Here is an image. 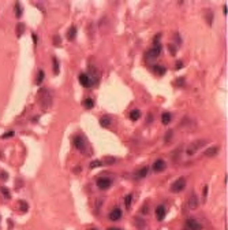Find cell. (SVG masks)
I'll return each instance as SVG.
<instances>
[{"instance_id":"cell-1","label":"cell","mask_w":228,"mask_h":230,"mask_svg":"<svg viewBox=\"0 0 228 230\" xmlns=\"http://www.w3.org/2000/svg\"><path fill=\"white\" fill-rule=\"evenodd\" d=\"M160 40H161V34L159 33V34H156L154 39H153V47L146 52V59L153 60V59H156V58H159V55L161 54V49H163Z\"/></svg>"},{"instance_id":"cell-2","label":"cell","mask_w":228,"mask_h":230,"mask_svg":"<svg viewBox=\"0 0 228 230\" xmlns=\"http://www.w3.org/2000/svg\"><path fill=\"white\" fill-rule=\"evenodd\" d=\"M39 103L42 110H47L52 104V92L48 88H41L39 90Z\"/></svg>"},{"instance_id":"cell-3","label":"cell","mask_w":228,"mask_h":230,"mask_svg":"<svg viewBox=\"0 0 228 230\" xmlns=\"http://www.w3.org/2000/svg\"><path fill=\"white\" fill-rule=\"evenodd\" d=\"M96 185H97L98 189L105 191V189L111 188V185H112V179H111L109 177H100V178H97V181H96Z\"/></svg>"},{"instance_id":"cell-4","label":"cell","mask_w":228,"mask_h":230,"mask_svg":"<svg viewBox=\"0 0 228 230\" xmlns=\"http://www.w3.org/2000/svg\"><path fill=\"white\" fill-rule=\"evenodd\" d=\"M184 188H186V178L180 177V178H178L175 182H172L171 192H174V193H179V192H182Z\"/></svg>"},{"instance_id":"cell-5","label":"cell","mask_w":228,"mask_h":230,"mask_svg":"<svg viewBox=\"0 0 228 230\" xmlns=\"http://www.w3.org/2000/svg\"><path fill=\"white\" fill-rule=\"evenodd\" d=\"M183 230H202V225L197 219L189 218L183 225Z\"/></svg>"},{"instance_id":"cell-6","label":"cell","mask_w":228,"mask_h":230,"mask_svg":"<svg viewBox=\"0 0 228 230\" xmlns=\"http://www.w3.org/2000/svg\"><path fill=\"white\" fill-rule=\"evenodd\" d=\"M152 169H153L154 173H161V171H164L167 169V163L163 160V159H157V160L153 163Z\"/></svg>"},{"instance_id":"cell-7","label":"cell","mask_w":228,"mask_h":230,"mask_svg":"<svg viewBox=\"0 0 228 230\" xmlns=\"http://www.w3.org/2000/svg\"><path fill=\"white\" fill-rule=\"evenodd\" d=\"M205 144V141L204 140H198V141H196L194 144H191V145L187 148V155H194V153L197 152V151L201 148L202 145Z\"/></svg>"},{"instance_id":"cell-8","label":"cell","mask_w":228,"mask_h":230,"mask_svg":"<svg viewBox=\"0 0 228 230\" xmlns=\"http://www.w3.org/2000/svg\"><path fill=\"white\" fill-rule=\"evenodd\" d=\"M72 144H74V147L77 148L78 151H85V140H83L81 136H75L74 138H72Z\"/></svg>"},{"instance_id":"cell-9","label":"cell","mask_w":228,"mask_h":230,"mask_svg":"<svg viewBox=\"0 0 228 230\" xmlns=\"http://www.w3.org/2000/svg\"><path fill=\"white\" fill-rule=\"evenodd\" d=\"M79 84L85 88H90L93 84V80L88 74H79Z\"/></svg>"},{"instance_id":"cell-10","label":"cell","mask_w":228,"mask_h":230,"mask_svg":"<svg viewBox=\"0 0 228 230\" xmlns=\"http://www.w3.org/2000/svg\"><path fill=\"white\" fill-rule=\"evenodd\" d=\"M165 215H167L165 206H163V204L157 206L156 207V218H157V221H163V219L165 218Z\"/></svg>"},{"instance_id":"cell-11","label":"cell","mask_w":228,"mask_h":230,"mask_svg":"<svg viewBox=\"0 0 228 230\" xmlns=\"http://www.w3.org/2000/svg\"><path fill=\"white\" fill-rule=\"evenodd\" d=\"M122 215H123V212H122L120 208H113L109 214V221H112V222L119 221L122 218Z\"/></svg>"},{"instance_id":"cell-12","label":"cell","mask_w":228,"mask_h":230,"mask_svg":"<svg viewBox=\"0 0 228 230\" xmlns=\"http://www.w3.org/2000/svg\"><path fill=\"white\" fill-rule=\"evenodd\" d=\"M187 206H189L190 210H196L197 207H198V199H197V196L194 193L189 197V203H187Z\"/></svg>"},{"instance_id":"cell-13","label":"cell","mask_w":228,"mask_h":230,"mask_svg":"<svg viewBox=\"0 0 228 230\" xmlns=\"http://www.w3.org/2000/svg\"><path fill=\"white\" fill-rule=\"evenodd\" d=\"M152 70H153V73H154V74H157V75H164V74H165V71H167L164 66H159V65L153 66V67H152Z\"/></svg>"},{"instance_id":"cell-14","label":"cell","mask_w":228,"mask_h":230,"mask_svg":"<svg viewBox=\"0 0 228 230\" xmlns=\"http://www.w3.org/2000/svg\"><path fill=\"white\" fill-rule=\"evenodd\" d=\"M75 37H77V26H71L67 32V39L72 41V40H75Z\"/></svg>"},{"instance_id":"cell-15","label":"cell","mask_w":228,"mask_h":230,"mask_svg":"<svg viewBox=\"0 0 228 230\" xmlns=\"http://www.w3.org/2000/svg\"><path fill=\"white\" fill-rule=\"evenodd\" d=\"M82 104H83V107H86L88 110H90V108L94 107V100H93V99H90V97H88V99H85V100L82 102Z\"/></svg>"},{"instance_id":"cell-16","label":"cell","mask_w":228,"mask_h":230,"mask_svg":"<svg viewBox=\"0 0 228 230\" xmlns=\"http://www.w3.org/2000/svg\"><path fill=\"white\" fill-rule=\"evenodd\" d=\"M128 117H130L131 121H138L139 118H141V111H139V110H133L130 112V115H128Z\"/></svg>"},{"instance_id":"cell-17","label":"cell","mask_w":228,"mask_h":230,"mask_svg":"<svg viewBox=\"0 0 228 230\" xmlns=\"http://www.w3.org/2000/svg\"><path fill=\"white\" fill-rule=\"evenodd\" d=\"M217 152H219V148H217V147H210L209 150H206L204 152V155H206V156H214Z\"/></svg>"},{"instance_id":"cell-18","label":"cell","mask_w":228,"mask_h":230,"mask_svg":"<svg viewBox=\"0 0 228 230\" xmlns=\"http://www.w3.org/2000/svg\"><path fill=\"white\" fill-rule=\"evenodd\" d=\"M52 63H54V74L57 75L60 71V66H59V62H57V58L54 56L52 58Z\"/></svg>"},{"instance_id":"cell-19","label":"cell","mask_w":228,"mask_h":230,"mask_svg":"<svg viewBox=\"0 0 228 230\" xmlns=\"http://www.w3.org/2000/svg\"><path fill=\"white\" fill-rule=\"evenodd\" d=\"M148 171H149L148 167H142L141 170L137 171V178H145L148 175Z\"/></svg>"},{"instance_id":"cell-20","label":"cell","mask_w":228,"mask_h":230,"mask_svg":"<svg viewBox=\"0 0 228 230\" xmlns=\"http://www.w3.org/2000/svg\"><path fill=\"white\" fill-rule=\"evenodd\" d=\"M100 125L103 126V128H108V126L111 125V118L109 117H103L100 119Z\"/></svg>"},{"instance_id":"cell-21","label":"cell","mask_w":228,"mask_h":230,"mask_svg":"<svg viewBox=\"0 0 228 230\" xmlns=\"http://www.w3.org/2000/svg\"><path fill=\"white\" fill-rule=\"evenodd\" d=\"M161 122H163L164 125H168V123L171 122V114H169V112H164L163 115H161Z\"/></svg>"},{"instance_id":"cell-22","label":"cell","mask_w":228,"mask_h":230,"mask_svg":"<svg viewBox=\"0 0 228 230\" xmlns=\"http://www.w3.org/2000/svg\"><path fill=\"white\" fill-rule=\"evenodd\" d=\"M0 192H2V194L4 196V199H7V200L11 199V193H10V191L6 188V186H2V188H0Z\"/></svg>"},{"instance_id":"cell-23","label":"cell","mask_w":228,"mask_h":230,"mask_svg":"<svg viewBox=\"0 0 228 230\" xmlns=\"http://www.w3.org/2000/svg\"><path fill=\"white\" fill-rule=\"evenodd\" d=\"M44 75H45V73H44V70H40L39 71V74H37V80H36V82H37V85H40L44 81Z\"/></svg>"},{"instance_id":"cell-24","label":"cell","mask_w":228,"mask_h":230,"mask_svg":"<svg viewBox=\"0 0 228 230\" xmlns=\"http://www.w3.org/2000/svg\"><path fill=\"white\" fill-rule=\"evenodd\" d=\"M14 8H15V15H17V17H21L22 15V6L19 3H15V6H14Z\"/></svg>"},{"instance_id":"cell-25","label":"cell","mask_w":228,"mask_h":230,"mask_svg":"<svg viewBox=\"0 0 228 230\" xmlns=\"http://www.w3.org/2000/svg\"><path fill=\"white\" fill-rule=\"evenodd\" d=\"M131 201H133V194H127V196L125 197V204H126V207H127V208H130L131 207Z\"/></svg>"},{"instance_id":"cell-26","label":"cell","mask_w":228,"mask_h":230,"mask_svg":"<svg viewBox=\"0 0 228 230\" xmlns=\"http://www.w3.org/2000/svg\"><path fill=\"white\" fill-rule=\"evenodd\" d=\"M25 32V25L23 24H18V26H17V34L18 36H22Z\"/></svg>"},{"instance_id":"cell-27","label":"cell","mask_w":228,"mask_h":230,"mask_svg":"<svg viewBox=\"0 0 228 230\" xmlns=\"http://www.w3.org/2000/svg\"><path fill=\"white\" fill-rule=\"evenodd\" d=\"M101 166H103V162H101V160H94V162H92V163H90V167H92V169L101 167Z\"/></svg>"},{"instance_id":"cell-28","label":"cell","mask_w":228,"mask_h":230,"mask_svg":"<svg viewBox=\"0 0 228 230\" xmlns=\"http://www.w3.org/2000/svg\"><path fill=\"white\" fill-rule=\"evenodd\" d=\"M19 207H21L22 211H26V210H29V206H27V203H25V201H19Z\"/></svg>"},{"instance_id":"cell-29","label":"cell","mask_w":228,"mask_h":230,"mask_svg":"<svg viewBox=\"0 0 228 230\" xmlns=\"http://www.w3.org/2000/svg\"><path fill=\"white\" fill-rule=\"evenodd\" d=\"M116 162L115 158H111V156H108V158H105V164H113Z\"/></svg>"},{"instance_id":"cell-30","label":"cell","mask_w":228,"mask_h":230,"mask_svg":"<svg viewBox=\"0 0 228 230\" xmlns=\"http://www.w3.org/2000/svg\"><path fill=\"white\" fill-rule=\"evenodd\" d=\"M168 48H169V52H171L172 55L176 54V48L174 47V44H169V45H168Z\"/></svg>"},{"instance_id":"cell-31","label":"cell","mask_w":228,"mask_h":230,"mask_svg":"<svg viewBox=\"0 0 228 230\" xmlns=\"http://www.w3.org/2000/svg\"><path fill=\"white\" fill-rule=\"evenodd\" d=\"M54 43H55V45H56V47H59V45H60V37L59 36H55L54 37Z\"/></svg>"},{"instance_id":"cell-32","label":"cell","mask_w":228,"mask_h":230,"mask_svg":"<svg viewBox=\"0 0 228 230\" xmlns=\"http://www.w3.org/2000/svg\"><path fill=\"white\" fill-rule=\"evenodd\" d=\"M169 138H172V131L169 130V131H167V136H165V143H168L169 141Z\"/></svg>"},{"instance_id":"cell-33","label":"cell","mask_w":228,"mask_h":230,"mask_svg":"<svg viewBox=\"0 0 228 230\" xmlns=\"http://www.w3.org/2000/svg\"><path fill=\"white\" fill-rule=\"evenodd\" d=\"M12 136H14V131H8V133H6V134H3V136H2V137H3V138H7V137H12Z\"/></svg>"},{"instance_id":"cell-34","label":"cell","mask_w":228,"mask_h":230,"mask_svg":"<svg viewBox=\"0 0 228 230\" xmlns=\"http://www.w3.org/2000/svg\"><path fill=\"white\" fill-rule=\"evenodd\" d=\"M182 67H183V62H182V60H178V62H176V69H182Z\"/></svg>"},{"instance_id":"cell-35","label":"cell","mask_w":228,"mask_h":230,"mask_svg":"<svg viewBox=\"0 0 228 230\" xmlns=\"http://www.w3.org/2000/svg\"><path fill=\"white\" fill-rule=\"evenodd\" d=\"M208 194V186H204V191H202V196H204V199L206 197Z\"/></svg>"},{"instance_id":"cell-36","label":"cell","mask_w":228,"mask_h":230,"mask_svg":"<svg viewBox=\"0 0 228 230\" xmlns=\"http://www.w3.org/2000/svg\"><path fill=\"white\" fill-rule=\"evenodd\" d=\"M227 11H228V8H227V4H225V6L223 7V12H224V15H227Z\"/></svg>"},{"instance_id":"cell-37","label":"cell","mask_w":228,"mask_h":230,"mask_svg":"<svg viewBox=\"0 0 228 230\" xmlns=\"http://www.w3.org/2000/svg\"><path fill=\"white\" fill-rule=\"evenodd\" d=\"M33 41H34V44H37V34H33Z\"/></svg>"},{"instance_id":"cell-38","label":"cell","mask_w":228,"mask_h":230,"mask_svg":"<svg viewBox=\"0 0 228 230\" xmlns=\"http://www.w3.org/2000/svg\"><path fill=\"white\" fill-rule=\"evenodd\" d=\"M108 230H122V229H113V227H111V229H108Z\"/></svg>"},{"instance_id":"cell-39","label":"cell","mask_w":228,"mask_h":230,"mask_svg":"<svg viewBox=\"0 0 228 230\" xmlns=\"http://www.w3.org/2000/svg\"><path fill=\"white\" fill-rule=\"evenodd\" d=\"M90 230H97V229H90Z\"/></svg>"}]
</instances>
